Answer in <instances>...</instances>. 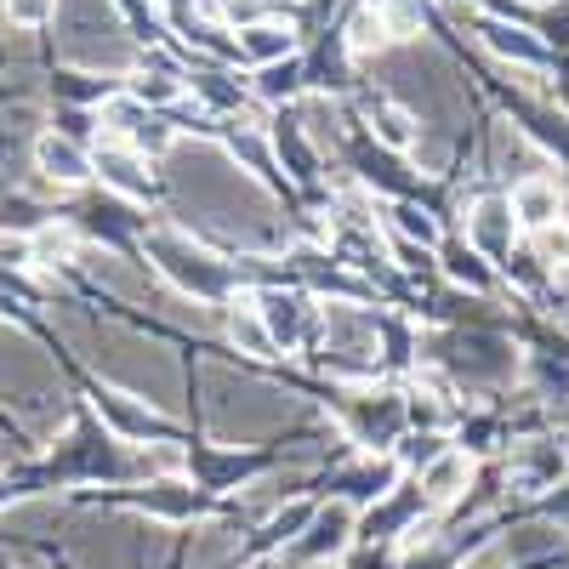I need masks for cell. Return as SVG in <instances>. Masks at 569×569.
<instances>
[{
  "instance_id": "5bb4252c",
  "label": "cell",
  "mask_w": 569,
  "mask_h": 569,
  "mask_svg": "<svg viewBox=\"0 0 569 569\" xmlns=\"http://www.w3.org/2000/svg\"><path fill=\"white\" fill-rule=\"evenodd\" d=\"M12 496H18V490H12V485H0V507H7V501H12Z\"/></svg>"
},
{
  "instance_id": "6da1fadb",
  "label": "cell",
  "mask_w": 569,
  "mask_h": 569,
  "mask_svg": "<svg viewBox=\"0 0 569 569\" xmlns=\"http://www.w3.org/2000/svg\"><path fill=\"white\" fill-rule=\"evenodd\" d=\"M149 257L182 284V291H194V297H222L228 291V262H211L200 246H188V240H177V233H149Z\"/></svg>"
},
{
  "instance_id": "9c48e42d",
  "label": "cell",
  "mask_w": 569,
  "mask_h": 569,
  "mask_svg": "<svg viewBox=\"0 0 569 569\" xmlns=\"http://www.w3.org/2000/svg\"><path fill=\"white\" fill-rule=\"evenodd\" d=\"M472 240H479L485 251H507V206L501 200H490V206H479V217H472Z\"/></svg>"
},
{
  "instance_id": "7c38bea8",
  "label": "cell",
  "mask_w": 569,
  "mask_h": 569,
  "mask_svg": "<svg viewBox=\"0 0 569 569\" xmlns=\"http://www.w3.org/2000/svg\"><path fill=\"white\" fill-rule=\"evenodd\" d=\"M7 12H12V23H40L58 12V0H7Z\"/></svg>"
},
{
  "instance_id": "52a82bcc",
  "label": "cell",
  "mask_w": 569,
  "mask_h": 569,
  "mask_svg": "<svg viewBox=\"0 0 569 569\" xmlns=\"http://www.w3.org/2000/svg\"><path fill=\"white\" fill-rule=\"evenodd\" d=\"M353 530V512L348 507H325L308 518V541H302V558H325V552H337Z\"/></svg>"
},
{
  "instance_id": "277c9868",
  "label": "cell",
  "mask_w": 569,
  "mask_h": 569,
  "mask_svg": "<svg viewBox=\"0 0 569 569\" xmlns=\"http://www.w3.org/2000/svg\"><path fill=\"white\" fill-rule=\"evenodd\" d=\"M284 58H297V34L284 29V23H251V29H240V63L268 69V63H284Z\"/></svg>"
},
{
  "instance_id": "30bf717a",
  "label": "cell",
  "mask_w": 569,
  "mask_h": 569,
  "mask_svg": "<svg viewBox=\"0 0 569 569\" xmlns=\"http://www.w3.org/2000/svg\"><path fill=\"white\" fill-rule=\"evenodd\" d=\"M370 131L388 142V149H410V120L399 114V109H388V103H376L370 109Z\"/></svg>"
},
{
  "instance_id": "4fadbf2b",
  "label": "cell",
  "mask_w": 569,
  "mask_h": 569,
  "mask_svg": "<svg viewBox=\"0 0 569 569\" xmlns=\"http://www.w3.org/2000/svg\"><path fill=\"white\" fill-rule=\"evenodd\" d=\"M393 217H399V228H405V233H416V240H433V222H427L421 211H410V206H399Z\"/></svg>"
},
{
  "instance_id": "7a4b0ae2",
  "label": "cell",
  "mask_w": 569,
  "mask_h": 569,
  "mask_svg": "<svg viewBox=\"0 0 569 569\" xmlns=\"http://www.w3.org/2000/svg\"><path fill=\"white\" fill-rule=\"evenodd\" d=\"M91 171L103 177L109 194H120L131 206L154 194V171H149V160H142L131 142H98V149H91Z\"/></svg>"
},
{
  "instance_id": "5b68a950",
  "label": "cell",
  "mask_w": 569,
  "mask_h": 569,
  "mask_svg": "<svg viewBox=\"0 0 569 569\" xmlns=\"http://www.w3.org/2000/svg\"><path fill=\"white\" fill-rule=\"evenodd\" d=\"M512 217H525L530 228L558 222V188L547 177H525V182L512 188Z\"/></svg>"
},
{
  "instance_id": "3957f363",
  "label": "cell",
  "mask_w": 569,
  "mask_h": 569,
  "mask_svg": "<svg viewBox=\"0 0 569 569\" xmlns=\"http://www.w3.org/2000/svg\"><path fill=\"white\" fill-rule=\"evenodd\" d=\"M34 171H46V182H58V188H74L91 177V154L80 149V142L69 137H34Z\"/></svg>"
},
{
  "instance_id": "ba28073f",
  "label": "cell",
  "mask_w": 569,
  "mask_h": 569,
  "mask_svg": "<svg viewBox=\"0 0 569 569\" xmlns=\"http://www.w3.org/2000/svg\"><path fill=\"white\" fill-rule=\"evenodd\" d=\"M467 456L461 450H445L439 461H427V472H421V490H427V501H450V496H461L467 490Z\"/></svg>"
},
{
  "instance_id": "8992f818",
  "label": "cell",
  "mask_w": 569,
  "mask_h": 569,
  "mask_svg": "<svg viewBox=\"0 0 569 569\" xmlns=\"http://www.w3.org/2000/svg\"><path fill=\"white\" fill-rule=\"evenodd\" d=\"M302 80H308V63L302 58H284V63H268L257 80H251V91H257V98L262 103H297L302 98Z\"/></svg>"
},
{
  "instance_id": "8fae6325",
  "label": "cell",
  "mask_w": 569,
  "mask_h": 569,
  "mask_svg": "<svg viewBox=\"0 0 569 569\" xmlns=\"http://www.w3.org/2000/svg\"><path fill=\"white\" fill-rule=\"evenodd\" d=\"M445 257H450V262H445V268H450V279H461V284H479V291L490 284V273H485L479 251H461V246H450Z\"/></svg>"
}]
</instances>
